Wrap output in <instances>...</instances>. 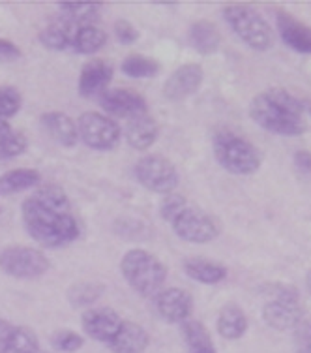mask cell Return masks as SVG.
Masks as SVG:
<instances>
[{"label": "cell", "mask_w": 311, "mask_h": 353, "mask_svg": "<svg viewBox=\"0 0 311 353\" xmlns=\"http://www.w3.org/2000/svg\"><path fill=\"white\" fill-rule=\"evenodd\" d=\"M21 220L28 237L43 248H64L81 235L66 192L56 184L40 186L21 203Z\"/></svg>", "instance_id": "1"}, {"label": "cell", "mask_w": 311, "mask_h": 353, "mask_svg": "<svg viewBox=\"0 0 311 353\" xmlns=\"http://www.w3.org/2000/svg\"><path fill=\"white\" fill-rule=\"evenodd\" d=\"M250 117L261 128L277 136H302L310 130L311 102L285 88H268L251 100Z\"/></svg>", "instance_id": "2"}, {"label": "cell", "mask_w": 311, "mask_h": 353, "mask_svg": "<svg viewBox=\"0 0 311 353\" xmlns=\"http://www.w3.org/2000/svg\"><path fill=\"white\" fill-rule=\"evenodd\" d=\"M160 216L171 225L176 237L191 245L212 243L222 233V224L216 216L176 192L162 197Z\"/></svg>", "instance_id": "3"}, {"label": "cell", "mask_w": 311, "mask_h": 353, "mask_svg": "<svg viewBox=\"0 0 311 353\" xmlns=\"http://www.w3.org/2000/svg\"><path fill=\"white\" fill-rule=\"evenodd\" d=\"M120 274L137 295L152 299L156 293L163 290L167 280V267L152 252L133 248L122 256Z\"/></svg>", "instance_id": "4"}, {"label": "cell", "mask_w": 311, "mask_h": 353, "mask_svg": "<svg viewBox=\"0 0 311 353\" xmlns=\"http://www.w3.org/2000/svg\"><path fill=\"white\" fill-rule=\"evenodd\" d=\"M212 150L217 163L233 175H253L261 170L263 152L230 130H219L212 137Z\"/></svg>", "instance_id": "5"}, {"label": "cell", "mask_w": 311, "mask_h": 353, "mask_svg": "<svg viewBox=\"0 0 311 353\" xmlns=\"http://www.w3.org/2000/svg\"><path fill=\"white\" fill-rule=\"evenodd\" d=\"M224 19L238 40L253 51H268L274 46L272 27L257 10L244 4L224 8Z\"/></svg>", "instance_id": "6"}, {"label": "cell", "mask_w": 311, "mask_h": 353, "mask_svg": "<svg viewBox=\"0 0 311 353\" xmlns=\"http://www.w3.org/2000/svg\"><path fill=\"white\" fill-rule=\"evenodd\" d=\"M266 292L268 299L263 306L264 323L276 331L294 329L304 318L297 288L291 284H270Z\"/></svg>", "instance_id": "7"}, {"label": "cell", "mask_w": 311, "mask_h": 353, "mask_svg": "<svg viewBox=\"0 0 311 353\" xmlns=\"http://www.w3.org/2000/svg\"><path fill=\"white\" fill-rule=\"evenodd\" d=\"M133 175L142 188L160 196L173 194L180 183L176 165L162 154H147L141 160H137L133 165Z\"/></svg>", "instance_id": "8"}, {"label": "cell", "mask_w": 311, "mask_h": 353, "mask_svg": "<svg viewBox=\"0 0 311 353\" xmlns=\"http://www.w3.org/2000/svg\"><path fill=\"white\" fill-rule=\"evenodd\" d=\"M51 269L49 258L32 246L12 245L0 252V271L19 280H34Z\"/></svg>", "instance_id": "9"}, {"label": "cell", "mask_w": 311, "mask_h": 353, "mask_svg": "<svg viewBox=\"0 0 311 353\" xmlns=\"http://www.w3.org/2000/svg\"><path fill=\"white\" fill-rule=\"evenodd\" d=\"M77 134L83 143L94 150H113L122 139L120 124L98 111H85L77 121Z\"/></svg>", "instance_id": "10"}, {"label": "cell", "mask_w": 311, "mask_h": 353, "mask_svg": "<svg viewBox=\"0 0 311 353\" xmlns=\"http://www.w3.org/2000/svg\"><path fill=\"white\" fill-rule=\"evenodd\" d=\"M150 301L156 316L173 325L188 321L193 312V297L182 288H163Z\"/></svg>", "instance_id": "11"}, {"label": "cell", "mask_w": 311, "mask_h": 353, "mask_svg": "<svg viewBox=\"0 0 311 353\" xmlns=\"http://www.w3.org/2000/svg\"><path fill=\"white\" fill-rule=\"evenodd\" d=\"M100 105L107 115L126 121L147 115V100L129 88H105L100 96Z\"/></svg>", "instance_id": "12"}, {"label": "cell", "mask_w": 311, "mask_h": 353, "mask_svg": "<svg viewBox=\"0 0 311 353\" xmlns=\"http://www.w3.org/2000/svg\"><path fill=\"white\" fill-rule=\"evenodd\" d=\"M124 319L111 306H92L81 316V327L88 339L107 344L115 336Z\"/></svg>", "instance_id": "13"}, {"label": "cell", "mask_w": 311, "mask_h": 353, "mask_svg": "<svg viewBox=\"0 0 311 353\" xmlns=\"http://www.w3.org/2000/svg\"><path fill=\"white\" fill-rule=\"evenodd\" d=\"M204 81V70L201 64H184L169 75L163 85V96L171 102H182L193 96Z\"/></svg>", "instance_id": "14"}, {"label": "cell", "mask_w": 311, "mask_h": 353, "mask_svg": "<svg viewBox=\"0 0 311 353\" xmlns=\"http://www.w3.org/2000/svg\"><path fill=\"white\" fill-rule=\"evenodd\" d=\"M276 25L279 38L292 51L302 54H311V27L289 12H277Z\"/></svg>", "instance_id": "15"}, {"label": "cell", "mask_w": 311, "mask_h": 353, "mask_svg": "<svg viewBox=\"0 0 311 353\" xmlns=\"http://www.w3.org/2000/svg\"><path fill=\"white\" fill-rule=\"evenodd\" d=\"M150 344L149 331L136 321H122L105 346L113 353H142Z\"/></svg>", "instance_id": "16"}, {"label": "cell", "mask_w": 311, "mask_h": 353, "mask_svg": "<svg viewBox=\"0 0 311 353\" xmlns=\"http://www.w3.org/2000/svg\"><path fill=\"white\" fill-rule=\"evenodd\" d=\"M113 75H115V68H113L111 62L103 61V59H94V61L87 62L83 66L79 83H77V90L85 98H90L96 92L105 90L109 83L113 81Z\"/></svg>", "instance_id": "17"}, {"label": "cell", "mask_w": 311, "mask_h": 353, "mask_svg": "<svg viewBox=\"0 0 311 353\" xmlns=\"http://www.w3.org/2000/svg\"><path fill=\"white\" fill-rule=\"evenodd\" d=\"M41 128L45 130L51 139L62 145V147H75L79 141V134H77V124L72 117L61 111H49L40 117Z\"/></svg>", "instance_id": "18"}, {"label": "cell", "mask_w": 311, "mask_h": 353, "mask_svg": "<svg viewBox=\"0 0 311 353\" xmlns=\"http://www.w3.org/2000/svg\"><path fill=\"white\" fill-rule=\"evenodd\" d=\"M158 136H160V126L156 123L154 117H150L149 113L128 121L126 130H124L126 141L136 150L150 149L158 141Z\"/></svg>", "instance_id": "19"}, {"label": "cell", "mask_w": 311, "mask_h": 353, "mask_svg": "<svg viewBox=\"0 0 311 353\" xmlns=\"http://www.w3.org/2000/svg\"><path fill=\"white\" fill-rule=\"evenodd\" d=\"M248 316L242 308L235 303L222 306V310L217 314L216 329L219 336L225 340H238L242 339L248 331Z\"/></svg>", "instance_id": "20"}, {"label": "cell", "mask_w": 311, "mask_h": 353, "mask_svg": "<svg viewBox=\"0 0 311 353\" xmlns=\"http://www.w3.org/2000/svg\"><path fill=\"white\" fill-rule=\"evenodd\" d=\"M75 30H77L75 25H72V23L61 17V19L49 23L45 28H41L40 34H38V40L49 51H58V53L61 51H69Z\"/></svg>", "instance_id": "21"}, {"label": "cell", "mask_w": 311, "mask_h": 353, "mask_svg": "<svg viewBox=\"0 0 311 353\" xmlns=\"http://www.w3.org/2000/svg\"><path fill=\"white\" fill-rule=\"evenodd\" d=\"M184 272L190 276L191 280H195L199 284L214 285L224 282L227 279V269L224 265L210 261V259L203 258H188L184 259Z\"/></svg>", "instance_id": "22"}, {"label": "cell", "mask_w": 311, "mask_h": 353, "mask_svg": "<svg viewBox=\"0 0 311 353\" xmlns=\"http://www.w3.org/2000/svg\"><path fill=\"white\" fill-rule=\"evenodd\" d=\"M41 175L38 170L32 168H17L6 171L0 176V196H12L19 192H27L30 188L40 186Z\"/></svg>", "instance_id": "23"}, {"label": "cell", "mask_w": 311, "mask_h": 353, "mask_svg": "<svg viewBox=\"0 0 311 353\" xmlns=\"http://www.w3.org/2000/svg\"><path fill=\"white\" fill-rule=\"evenodd\" d=\"M190 43L197 53L212 54L222 46V34L210 21H195L190 27Z\"/></svg>", "instance_id": "24"}, {"label": "cell", "mask_w": 311, "mask_h": 353, "mask_svg": "<svg viewBox=\"0 0 311 353\" xmlns=\"http://www.w3.org/2000/svg\"><path fill=\"white\" fill-rule=\"evenodd\" d=\"M0 353H40V339L34 333V329L14 325L6 340L2 342Z\"/></svg>", "instance_id": "25"}, {"label": "cell", "mask_w": 311, "mask_h": 353, "mask_svg": "<svg viewBox=\"0 0 311 353\" xmlns=\"http://www.w3.org/2000/svg\"><path fill=\"white\" fill-rule=\"evenodd\" d=\"M105 43H107L105 30H102L98 25H85V27H77L75 30L69 51L77 54H94L102 51Z\"/></svg>", "instance_id": "26"}, {"label": "cell", "mask_w": 311, "mask_h": 353, "mask_svg": "<svg viewBox=\"0 0 311 353\" xmlns=\"http://www.w3.org/2000/svg\"><path fill=\"white\" fill-rule=\"evenodd\" d=\"M62 12V19L75 25V27H85V25H96L100 17V4L94 2H62L58 4Z\"/></svg>", "instance_id": "27"}, {"label": "cell", "mask_w": 311, "mask_h": 353, "mask_svg": "<svg viewBox=\"0 0 311 353\" xmlns=\"http://www.w3.org/2000/svg\"><path fill=\"white\" fill-rule=\"evenodd\" d=\"M122 74L131 79H150L160 74V62L147 54H129L120 64Z\"/></svg>", "instance_id": "28"}, {"label": "cell", "mask_w": 311, "mask_h": 353, "mask_svg": "<svg viewBox=\"0 0 311 353\" xmlns=\"http://www.w3.org/2000/svg\"><path fill=\"white\" fill-rule=\"evenodd\" d=\"M103 293H105V288L100 282H77V284L69 285L66 297L74 308H85V306H92L96 301H100Z\"/></svg>", "instance_id": "29"}, {"label": "cell", "mask_w": 311, "mask_h": 353, "mask_svg": "<svg viewBox=\"0 0 311 353\" xmlns=\"http://www.w3.org/2000/svg\"><path fill=\"white\" fill-rule=\"evenodd\" d=\"M180 334H182L184 342H186L190 353L197 352V350H203V347L214 346L208 329L201 321H197V319L190 318L188 321L180 323Z\"/></svg>", "instance_id": "30"}, {"label": "cell", "mask_w": 311, "mask_h": 353, "mask_svg": "<svg viewBox=\"0 0 311 353\" xmlns=\"http://www.w3.org/2000/svg\"><path fill=\"white\" fill-rule=\"evenodd\" d=\"M51 346L61 353H75L85 346V339L72 329H61L51 336Z\"/></svg>", "instance_id": "31"}, {"label": "cell", "mask_w": 311, "mask_h": 353, "mask_svg": "<svg viewBox=\"0 0 311 353\" xmlns=\"http://www.w3.org/2000/svg\"><path fill=\"white\" fill-rule=\"evenodd\" d=\"M28 147V139L23 132H12L10 136L0 139V160H12L21 157Z\"/></svg>", "instance_id": "32"}, {"label": "cell", "mask_w": 311, "mask_h": 353, "mask_svg": "<svg viewBox=\"0 0 311 353\" xmlns=\"http://www.w3.org/2000/svg\"><path fill=\"white\" fill-rule=\"evenodd\" d=\"M23 103L21 92L15 87H2L0 88V119H12L17 115Z\"/></svg>", "instance_id": "33"}, {"label": "cell", "mask_w": 311, "mask_h": 353, "mask_svg": "<svg viewBox=\"0 0 311 353\" xmlns=\"http://www.w3.org/2000/svg\"><path fill=\"white\" fill-rule=\"evenodd\" d=\"M294 346L297 353H311V321H300L294 327Z\"/></svg>", "instance_id": "34"}, {"label": "cell", "mask_w": 311, "mask_h": 353, "mask_svg": "<svg viewBox=\"0 0 311 353\" xmlns=\"http://www.w3.org/2000/svg\"><path fill=\"white\" fill-rule=\"evenodd\" d=\"M115 36L116 40L124 43V46H131V43H136L139 40V30L129 21L118 19L115 21Z\"/></svg>", "instance_id": "35"}, {"label": "cell", "mask_w": 311, "mask_h": 353, "mask_svg": "<svg viewBox=\"0 0 311 353\" xmlns=\"http://www.w3.org/2000/svg\"><path fill=\"white\" fill-rule=\"evenodd\" d=\"M23 53L12 40L0 38V62H15L19 61Z\"/></svg>", "instance_id": "36"}, {"label": "cell", "mask_w": 311, "mask_h": 353, "mask_svg": "<svg viewBox=\"0 0 311 353\" xmlns=\"http://www.w3.org/2000/svg\"><path fill=\"white\" fill-rule=\"evenodd\" d=\"M292 160H294V168L298 173L311 179V150H297Z\"/></svg>", "instance_id": "37"}, {"label": "cell", "mask_w": 311, "mask_h": 353, "mask_svg": "<svg viewBox=\"0 0 311 353\" xmlns=\"http://www.w3.org/2000/svg\"><path fill=\"white\" fill-rule=\"evenodd\" d=\"M12 327H14V325H12L10 321H6V319L0 318V346H2V342L6 340L8 333L12 331Z\"/></svg>", "instance_id": "38"}, {"label": "cell", "mask_w": 311, "mask_h": 353, "mask_svg": "<svg viewBox=\"0 0 311 353\" xmlns=\"http://www.w3.org/2000/svg\"><path fill=\"white\" fill-rule=\"evenodd\" d=\"M12 132H14V128L10 126V123L4 121V119H0V139H4L6 136H10Z\"/></svg>", "instance_id": "39"}, {"label": "cell", "mask_w": 311, "mask_h": 353, "mask_svg": "<svg viewBox=\"0 0 311 353\" xmlns=\"http://www.w3.org/2000/svg\"><path fill=\"white\" fill-rule=\"evenodd\" d=\"M193 353H217V352H216V347L210 346V347H203V350H197V352Z\"/></svg>", "instance_id": "40"}, {"label": "cell", "mask_w": 311, "mask_h": 353, "mask_svg": "<svg viewBox=\"0 0 311 353\" xmlns=\"http://www.w3.org/2000/svg\"><path fill=\"white\" fill-rule=\"evenodd\" d=\"M305 288H308V292L311 293V271L308 272V276H305Z\"/></svg>", "instance_id": "41"}]
</instances>
